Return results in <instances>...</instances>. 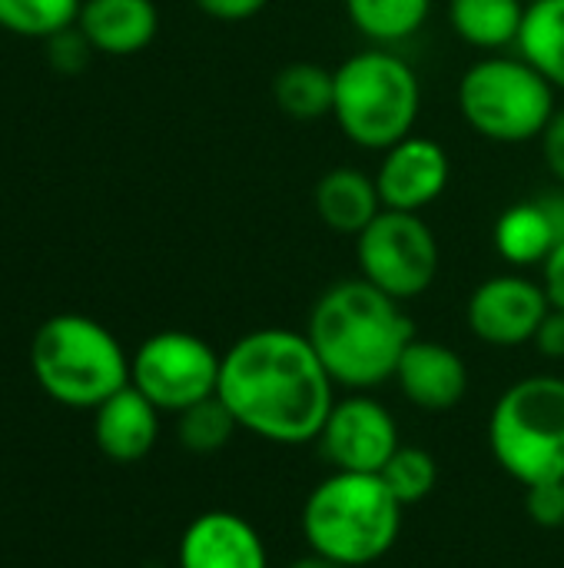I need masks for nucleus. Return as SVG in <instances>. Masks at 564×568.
<instances>
[{
    "mask_svg": "<svg viewBox=\"0 0 564 568\" xmlns=\"http://www.w3.org/2000/svg\"><path fill=\"white\" fill-rule=\"evenodd\" d=\"M492 243L512 266H545L564 243V186L505 206L495 220Z\"/></svg>",
    "mask_w": 564,
    "mask_h": 568,
    "instance_id": "nucleus-14",
    "label": "nucleus"
},
{
    "mask_svg": "<svg viewBox=\"0 0 564 568\" xmlns=\"http://www.w3.org/2000/svg\"><path fill=\"white\" fill-rule=\"evenodd\" d=\"M548 310L552 300L545 293V283H535L522 273H502L472 290L465 303V323L475 339L512 349L535 339Z\"/></svg>",
    "mask_w": 564,
    "mask_h": 568,
    "instance_id": "nucleus-11",
    "label": "nucleus"
},
{
    "mask_svg": "<svg viewBox=\"0 0 564 568\" xmlns=\"http://www.w3.org/2000/svg\"><path fill=\"white\" fill-rule=\"evenodd\" d=\"M30 373L53 403L96 409L130 386V356L103 323L83 313H57L30 339Z\"/></svg>",
    "mask_w": 564,
    "mask_h": 568,
    "instance_id": "nucleus-5",
    "label": "nucleus"
},
{
    "mask_svg": "<svg viewBox=\"0 0 564 568\" xmlns=\"http://www.w3.org/2000/svg\"><path fill=\"white\" fill-rule=\"evenodd\" d=\"M396 383L416 409L449 413L469 393V366L452 346L416 336L399 359Z\"/></svg>",
    "mask_w": 564,
    "mask_h": 568,
    "instance_id": "nucleus-15",
    "label": "nucleus"
},
{
    "mask_svg": "<svg viewBox=\"0 0 564 568\" xmlns=\"http://www.w3.org/2000/svg\"><path fill=\"white\" fill-rule=\"evenodd\" d=\"M316 443L336 473L369 476H379L402 446L396 416L369 393H349L346 399H336Z\"/></svg>",
    "mask_w": 564,
    "mask_h": 568,
    "instance_id": "nucleus-10",
    "label": "nucleus"
},
{
    "mask_svg": "<svg viewBox=\"0 0 564 568\" xmlns=\"http://www.w3.org/2000/svg\"><path fill=\"white\" fill-rule=\"evenodd\" d=\"M76 27L96 53L133 57L156 40L160 10L153 0H83Z\"/></svg>",
    "mask_w": 564,
    "mask_h": 568,
    "instance_id": "nucleus-17",
    "label": "nucleus"
},
{
    "mask_svg": "<svg viewBox=\"0 0 564 568\" xmlns=\"http://www.w3.org/2000/svg\"><path fill=\"white\" fill-rule=\"evenodd\" d=\"M515 50L564 93V0L529 3Z\"/></svg>",
    "mask_w": 564,
    "mask_h": 568,
    "instance_id": "nucleus-21",
    "label": "nucleus"
},
{
    "mask_svg": "<svg viewBox=\"0 0 564 568\" xmlns=\"http://www.w3.org/2000/svg\"><path fill=\"white\" fill-rule=\"evenodd\" d=\"M535 349L545 356V359H564V313L562 310H548V316L542 320L539 333H535Z\"/></svg>",
    "mask_w": 564,
    "mask_h": 568,
    "instance_id": "nucleus-30",
    "label": "nucleus"
},
{
    "mask_svg": "<svg viewBox=\"0 0 564 568\" xmlns=\"http://www.w3.org/2000/svg\"><path fill=\"white\" fill-rule=\"evenodd\" d=\"M299 526L309 552L346 568H366L386 559L399 542L402 506L382 476L332 469L306 496Z\"/></svg>",
    "mask_w": 564,
    "mask_h": 568,
    "instance_id": "nucleus-3",
    "label": "nucleus"
},
{
    "mask_svg": "<svg viewBox=\"0 0 564 568\" xmlns=\"http://www.w3.org/2000/svg\"><path fill=\"white\" fill-rule=\"evenodd\" d=\"M206 17L213 20H223V23H243V20H253L259 17L269 0H193Z\"/></svg>",
    "mask_w": 564,
    "mask_h": 568,
    "instance_id": "nucleus-29",
    "label": "nucleus"
},
{
    "mask_svg": "<svg viewBox=\"0 0 564 568\" xmlns=\"http://www.w3.org/2000/svg\"><path fill=\"white\" fill-rule=\"evenodd\" d=\"M539 143H542V160H545L552 180L564 186V110H555V116L542 130Z\"/></svg>",
    "mask_w": 564,
    "mask_h": 568,
    "instance_id": "nucleus-28",
    "label": "nucleus"
},
{
    "mask_svg": "<svg viewBox=\"0 0 564 568\" xmlns=\"http://www.w3.org/2000/svg\"><path fill=\"white\" fill-rule=\"evenodd\" d=\"M359 276L399 303L419 300L439 276V240L419 213L382 210L356 236Z\"/></svg>",
    "mask_w": 564,
    "mask_h": 568,
    "instance_id": "nucleus-8",
    "label": "nucleus"
},
{
    "mask_svg": "<svg viewBox=\"0 0 564 568\" xmlns=\"http://www.w3.org/2000/svg\"><path fill=\"white\" fill-rule=\"evenodd\" d=\"M525 3H535V0H525Z\"/></svg>",
    "mask_w": 564,
    "mask_h": 568,
    "instance_id": "nucleus-33",
    "label": "nucleus"
},
{
    "mask_svg": "<svg viewBox=\"0 0 564 568\" xmlns=\"http://www.w3.org/2000/svg\"><path fill=\"white\" fill-rule=\"evenodd\" d=\"M216 396L239 429L276 446H306L336 406V383L306 333L266 326L223 353Z\"/></svg>",
    "mask_w": 564,
    "mask_h": 568,
    "instance_id": "nucleus-1",
    "label": "nucleus"
},
{
    "mask_svg": "<svg viewBox=\"0 0 564 568\" xmlns=\"http://www.w3.org/2000/svg\"><path fill=\"white\" fill-rule=\"evenodd\" d=\"M312 206L322 226L352 240L386 210L376 176L356 166H336L322 173L312 190Z\"/></svg>",
    "mask_w": 564,
    "mask_h": 568,
    "instance_id": "nucleus-18",
    "label": "nucleus"
},
{
    "mask_svg": "<svg viewBox=\"0 0 564 568\" xmlns=\"http://www.w3.org/2000/svg\"><path fill=\"white\" fill-rule=\"evenodd\" d=\"M96 449L113 463H140L160 439V409L130 383L93 409Z\"/></svg>",
    "mask_w": 564,
    "mask_h": 568,
    "instance_id": "nucleus-16",
    "label": "nucleus"
},
{
    "mask_svg": "<svg viewBox=\"0 0 564 568\" xmlns=\"http://www.w3.org/2000/svg\"><path fill=\"white\" fill-rule=\"evenodd\" d=\"M47 47H50V53H47V57H50L53 70H60V73H66V77L80 73V70L90 63V57L96 53L76 23H73V27H66V30H60V33H53V37L47 40Z\"/></svg>",
    "mask_w": 564,
    "mask_h": 568,
    "instance_id": "nucleus-26",
    "label": "nucleus"
},
{
    "mask_svg": "<svg viewBox=\"0 0 564 568\" xmlns=\"http://www.w3.org/2000/svg\"><path fill=\"white\" fill-rule=\"evenodd\" d=\"M449 180H452V163L445 146L419 133L382 150L376 170L382 206L402 213H422L425 206H432L449 190Z\"/></svg>",
    "mask_w": 564,
    "mask_h": 568,
    "instance_id": "nucleus-12",
    "label": "nucleus"
},
{
    "mask_svg": "<svg viewBox=\"0 0 564 568\" xmlns=\"http://www.w3.org/2000/svg\"><path fill=\"white\" fill-rule=\"evenodd\" d=\"M83 0H0V30L27 40H50L76 23Z\"/></svg>",
    "mask_w": 564,
    "mask_h": 568,
    "instance_id": "nucleus-23",
    "label": "nucleus"
},
{
    "mask_svg": "<svg viewBox=\"0 0 564 568\" xmlns=\"http://www.w3.org/2000/svg\"><path fill=\"white\" fill-rule=\"evenodd\" d=\"M525 0H449V27L475 50L502 53L519 43Z\"/></svg>",
    "mask_w": 564,
    "mask_h": 568,
    "instance_id": "nucleus-19",
    "label": "nucleus"
},
{
    "mask_svg": "<svg viewBox=\"0 0 564 568\" xmlns=\"http://www.w3.org/2000/svg\"><path fill=\"white\" fill-rule=\"evenodd\" d=\"M273 100H276L279 113H286L289 120H299V123L332 116L336 70L312 63V60H293L276 73Z\"/></svg>",
    "mask_w": 564,
    "mask_h": 568,
    "instance_id": "nucleus-20",
    "label": "nucleus"
},
{
    "mask_svg": "<svg viewBox=\"0 0 564 568\" xmlns=\"http://www.w3.org/2000/svg\"><path fill=\"white\" fill-rule=\"evenodd\" d=\"M379 476L389 486V493L399 499V506L409 509V506H419L432 496V489L439 483V466H435V456L429 449L402 443Z\"/></svg>",
    "mask_w": 564,
    "mask_h": 568,
    "instance_id": "nucleus-25",
    "label": "nucleus"
},
{
    "mask_svg": "<svg viewBox=\"0 0 564 568\" xmlns=\"http://www.w3.org/2000/svg\"><path fill=\"white\" fill-rule=\"evenodd\" d=\"M558 90L519 53H485L459 80V113L482 140L519 146L542 136Z\"/></svg>",
    "mask_w": 564,
    "mask_h": 568,
    "instance_id": "nucleus-7",
    "label": "nucleus"
},
{
    "mask_svg": "<svg viewBox=\"0 0 564 568\" xmlns=\"http://www.w3.org/2000/svg\"><path fill=\"white\" fill-rule=\"evenodd\" d=\"M236 429H239V423L219 396H209V399H203V403H196L176 416L180 446L196 453V456H209V453L226 449L229 439L236 436Z\"/></svg>",
    "mask_w": 564,
    "mask_h": 568,
    "instance_id": "nucleus-24",
    "label": "nucleus"
},
{
    "mask_svg": "<svg viewBox=\"0 0 564 568\" xmlns=\"http://www.w3.org/2000/svg\"><path fill=\"white\" fill-rule=\"evenodd\" d=\"M542 283H545V293H548L552 306L564 313V243L545 260V266H542Z\"/></svg>",
    "mask_w": 564,
    "mask_h": 568,
    "instance_id": "nucleus-31",
    "label": "nucleus"
},
{
    "mask_svg": "<svg viewBox=\"0 0 564 568\" xmlns=\"http://www.w3.org/2000/svg\"><path fill=\"white\" fill-rule=\"evenodd\" d=\"M223 356L196 333L163 329L136 346L130 356V383L160 409L183 413L209 396L219 386Z\"/></svg>",
    "mask_w": 564,
    "mask_h": 568,
    "instance_id": "nucleus-9",
    "label": "nucleus"
},
{
    "mask_svg": "<svg viewBox=\"0 0 564 568\" xmlns=\"http://www.w3.org/2000/svg\"><path fill=\"white\" fill-rule=\"evenodd\" d=\"M346 13L372 47H396L425 27L432 0H346Z\"/></svg>",
    "mask_w": 564,
    "mask_h": 568,
    "instance_id": "nucleus-22",
    "label": "nucleus"
},
{
    "mask_svg": "<svg viewBox=\"0 0 564 568\" xmlns=\"http://www.w3.org/2000/svg\"><path fill=\"white\" fill-rule=\"evenodd\" d=\"M306 336L336 386L369 393L396 379L416 329L399 300L356 276L319 293L309 310Z\"/></svg>",
    "mask_w": 564,
    "mask_h": 568,
    "instance_id": "nucleus-2",
    "label": "nucleus"
},
{
    "mask_svg": "<svg viewBox=\"0 0 564 568\" xmlns=\"http://www.w3.org/2000/svg\"><path fill=\"white\" fill-rule=\"evenodd\" d=\"M286 568H346V566H339V562H332V559H322V556L309 552V556H302V559L289 562Z\"/></svg>",
    "mask_w": 564,
    "mask_h": 568,
    "instance_id": "nucleus-32",
    "label": "nucleus"
},
{
    "mask_svg": "<svg viewBox=\"0 0 564 568\" xmlns=\"http://www.w3.org/2000/svg\"><path fill=\"white\" fill-rule=\"evenodd\" d=\"M180 568H269L259 529L239 513L213 509L196 516L180 539Z\"/></svg>",
    "mask_w": 564,
    "mask_h": 568,
    "instance_id": "nucleus-13",
    "label": "nucleus"
},
{
    "mask_svg": "<svg viewBox=\"0 0 564 568\" xmlns=\"http://www.w3.org/2000/svg\"><path fill=\"white\" fill-rule=\"evenodd\" d=\"M422 83L412 63L389 47H369L336 67L332 120L359 150L382 153L416 133Z\"/></svg>",
    "mask_w": 564,
    "mask_h": 568,
    "instance_id": "nucleus-4",
    "label": "nucleus"
},
{
    "mask_svg": "<svg viewBox=\"0 0 564 568\" xmlns=\"http://www.w3.org/2000/svg\"><path fill=\"white\" fill-rule=\"evenodd\" d=\"M525 513L542 529L564 526V483H542L525 489Z\"/></svg>",
    "mask_w": 564,
    "mask_h": 568,
    "instance_id": "nucleus-27",
    "label": "nucleus"
},
{
    "mask_svg": "<svg viewBox=\"0 0 564 568\" xmlns=\"http://www.w3.org/2000/svg\"><path fill=\"white\" fill-rule=\"evenodd\" d=\"M489 446L522 489L564 483V379L525 376L512 383L489 416Z\"/></svg>",
    "mask_w": 564,
    "mask_h": 568,
    "instance_id": "nucleus-6",
    "label": "nucleus"
}]
</instances>
